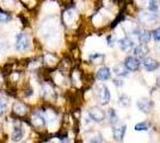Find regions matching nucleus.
I'll return each instance as SVG.
<instances>
[{"label": "nucleus", "mask_w": 160, "mask_h": 143, "mask_svg": "<svg viewBox=\"0 0 160 143\" xmlns=\"http://www.w3.org/2000/svg\"><path fill=\"white\" fill-rule=\"evenodd\" d=\"M99 97H100V102L103 104V105H105L108 102H110V91L108 88L107 86H103L99 91Z\"/></svg>", "instance_id": "9b49d317"}, {"label": "nucleus", "mask_w": 160, "mask_h": 143, "mask_svg": "<svg viewBox=\"0 0 160 143\" xmlns=\"http://www.w3.org/2000/svg\"><path fill=\"white\" fill-rule=\"evenodd\" d=\"M148 128H149V124L147 122L138 123V124L135 125V130H136V131H146V130H148Z\"/></svg>", "instance_id": "f3484780"}, {"label": "nucleus", "mask_w": 160, "mask_h": 143, "mask_svg": "<svg viewBox=\"0 0 160 143\" xmlns=\"http://www.w3.org/2000/svg\"><path fill=\"white\" fill-rule=\"evenodd\" d=\"M136 105L145 113H149L153 110V102L149 100V99H146V98H141L140 100H138Z\"/></svg>", "instance_id": "39448f33"}, {"label": "nucleus", "mask_w": 160, "mask_h": 143, "mask_svg": "<svg viewBox=\"0 0 160 143\" xmlns=\"http://www.w3.org/2000/svg\"><path fill=\"white\" fill-rule=\"evenodd\" d=\"M113 83H115L116 86H122V85H123V81H122V80H113Z\"/></svg>", "instance_id": "b1692460"}, {"label": "nucleus", "mask_w": 160, "mask_h": 143, "mask_svg": "<svg viewBox=\"0 0 160 143\" xmlns=\"http://www.w3.org/2000/svg\"><path fill=\"white\" fill-rule=\"evenodd\" d=\"M88 116L90 118L96 123H102L104 122L105 117H107V113L104 110H102L100 107H91L88 110Z\"/></svg>", "instance_id": "f257e3e1"}, {"label": "nucleus", "mask_w": 160, "mask_h": 143, "mask_svg": "<svg viewBox=\"0 0 160 143\" xmlns=\"http://www.w3.org/2000/svg\"><path fill=\"white\" fill-rule=\"evenodd\" d=\"M133 34L138 36L139 41L141 42V44H146L151 41V34L146 31V30H142L140 27H135L133 30Z\"/></svg>", "instance_id": "20e7f679"}, {"label": "nucleus", "mask_w": 160, "mask_h": 143, "mask_svg": "<svg viewBox=\"0 0 160 143\" xmlns=\"http://www.w3.org/2000/svg\"><path fill=\"white\" fill-rule=\"evenodd\" d=\"M13 110H14V112L17 113V115H24L25 113V106L23 105V104H16L14 105V107H13Z\"/></svg>", "instance_id": "a211bd4d"}, {"label": "nucleus", "mask_w": 160, "mask_h": 143, "mask_svg": "<svg viewBox=\"0 0 160 143\" xmlns=\"http://www.w3.org/2000/svg\"><path fill=\"white\" fill-rule=\"evenodd\" d=\"M143 66H145L147 72H154V70L159 68L160 63L158 61H155L154 59H145L143 60Z\"/></svg>", "instance_id": "6e6552de"}, {"label": "nucleus", "mask_w": 160, "mask_h": 143, "mask_svg": "<svg viewBox=\"0 0 160 143\" xmlns=\"http://www.w3.org/2000/svg\"><path fill=\"white\" fill-rule=\"evenodd\" d=\"M61 143H69V142H68L67 140H62V141H61Z\"/></svg>", "instance_id": "bb28decb"}, {"label": "nucleus", "mask_w": 160, "mask_h": 143, "mask_svg": "<svg viewBox=\"0 0 160 143\" xmlns=\"http://www.w3.org/2000/svg\"><path fill=\"white\" fill-rule=\"evenodd\" d=\"M90 143H102V137H100V135H97L96 137H93L90 141Z\"/></svg>", "instance_id": "4be33fe9"}, {"label": "nucleus", "mask_w": 160, "mask_h": 143, "mask_svg": "<svg viewBox=\"0 0 160 143\" xmlns=\"http://www.w3.org/2000/svg\"><path fill=\"white\" fill-rule=\"evenodd\" d=\"M11 21V16L5 13V12H0V21Z\"/></svg>", "instance_id": "aec40b11"}, {"label": "nucleus", "mask_w": 160, "mask_h": 143, "mask_svg": "<svg viewBox=\"0 0 160 143\" xmlns=\"http://www.w3.org/2000/svg\"><path fill=\"white\" fill-rule=\"evenodd\" d=\"M157 85H158V86L160 87V76L158 78V79H157Z\"/></svg>", "instance_id": "a878e982"}, {"label": "nucleus", "mask_w": 160, "mask_h": 143, "mask_svg": "<svg viewBox=\"0 0 160 143\" xmlns=\"http://www.w3.org/2000/svg\"><path fill=\"white\" fill-rule=\"evenodd\" d=\"M148 53H149V49H148L146 44H139L134 50V54L138 57H145Z\"/></svg>", "instance_id": "ddd939ff"}, {"label": "nucleus", "mask_w": 160, "mask_h": 143, "mask_svg": "<svg viewBox=\"0 0 160 143\" xmlns=\"http://www.w3.org/2000/svg\"><path fill=\"white\" fill-rule=\"evenodd\" d=\"M158 0H149V11H157L158 10Z\"/></svg>", "instance_id": "6ab92c4d"}, {"label": "nucleus", "mask_w": 160, "mask_h": 143, "mask_svg": "<svg viewBox=\"0 0 160 143\" xmlns=\"http://www.w3.org/2000/svg\"><path fill=\"white\" fill-rule=\"evenodd\" d=\"M111 76V70L109 67H102L99 68V70L97 72V78L99 79L100 81H105V80H109Z\"/></svg>", "instance_id": "9d476101"}, {"label": "nucleus", "mask_w": 160, "mask_h": 143, "mask_svg": "<svg viewBox=\"0 0 160 143\" xmlns=\"http://www.w3.org/2000/svg\"><path fill=\"white\" fill-rule=\"evenodd\" d=\"M4 112H5V104L0 102V117L4 115Z\"/></svg>", "instance_id": "5701e85b"}, {"label": "nucleus", "mask_w": 160, "mask_h": 143, "mask_svg": "<svg viewBox=\"0 0 160 143\" xmlns=\"http://www.w3.org/2000/svg\"><path fill=\"white\" fill-rule=\"evenodd\" d=\"M118 45L123 51H129L134 48V41L128 38V37H124V38L118 41Z\"/></svg>", "instance_id": "1a4fd4ad"}, {"label": "nucleus", "mask_w": 160, "mask_h": 143, "mask_svg": "<svg viewBox=\"0 0 160 143\" xmlns=\"http://www.w3.org/2000/svg\"><path fill=\"white\" fill-rule=\"evenodd\" d=\"M158 14L155 13H151V12H142L140 16V21L145 24H148V25H153L158 21Z\"/></svg>", "instance_id": "423d86ee"}, {"label": "nucleus", "mask_w": 160, "mask_h": 143, "mask_svg": "<svg viewBox=\"0 0 160 143\" xmlns=\"http://www.w3.org/2000/svg\"><path fill=\"white\" fill-rule=\"evenodd\" d=\"M32 124L36 128H41V126H43L46 124V119L40 113H35L32 116Z\"/></svg>", "instance_id": "4468645a"}, {"label": "nucleus", "mask_w": 160, "mask_h": 143, "mask_svg": "<svg viewBox=\"0 0 160 143\" xmlns=\"http://www.w3.org/2000/svg\"><path fill=\"white\" fill-rule=\"evenodd\" d=\"M24 136V130L22 128V125H16L12 132V140L13 142H19L22 141V138Z\"/></svg>", "instance_id": "f8f14e48"}, {"label": "nucleus", "mask_w": 160, "mask_h": 143, "mask_svg": "<svg viewBox=\"0 0 160 143\" xmlns=\"http://www.w3.org/2000/svg\"><path fill=\"white\" fill-rule=\"evenodd\" d=\"M108 42H109V45H110V47H111V45L113 44V43H112V38H111V37H108Z\"/></svg>", "instance_id": "393cba45"}, {"label": "nucleus", "mask_w": 160, "mask_h": 143, "mask_svg": "<svg viewBox=\"0 0 160 143\" xmlns=\"http://www.w3.org/2000/svg\"><path fill=\"white\" fill-rule=\"evenodd\" d=\"M30 47V41L28 38V36L25 34H19L17 36V40H16V49L23 51V50H27L28 48Z\"/></svg>", "instance_id": "7ed1b4c3"}, {"label": "nucleus", "mask_w": 160, "mask_h": 143, "mask_svg": "<svg viewBox=\"0 0 160 143\" xmlns=\"http://www.w3.org/2000/svg\"><path fill=\"white\" fill-rule=\"evenodd\" d=\"M151 36L153 37L155 41H160V27H158V29H155L153 32L151 34Z\"/></svg>", "instance_id": "412c9836"}, {"label": "nucleus", "mask_w": 160, "mask_h": 143, "mask_svg": "<svg viewBox=\"0 0 160 143\" xmlns=\"http://www.w3.org/2000/svg\"><path fill=\"white\" fill-rule=\"evenodd\" d=\"M126 130H127V126L126 125H121V126H113L112 129V135L113 138L116 141H123V137H124V134H126Z\"/></svg>", "instance_id": "0eeeda50"}, {"label": "nucleus", "mask_w": 160, "mask_h": 143, "mask_svg": "<svg viewBox=\"0 0 160 143\" xmlns=\"http://www.w3.org/2000/svg\"><path fill=\"white\" fill-rule=\"evenodd\" d=\"M140 64L141 62L138 57H135V56H128V57H126V60H124L123 67L127 69V70H129V72H135V70H138V69L140 68Z\"/></svg>", "instance_id": "f03ea898"}, {"label": "nucleus", "mask_w": 160, "mask_h": 143, "mask_svg": "<svg viewBox=\"0 0 160 143\" xmlns=\"http://www.w3.org/2000/svg\"><path fill=\"white\" fill-rule=\"evenodd\" d=\"M118 104L123 107H127L130 105V98L127 94H121L120 98H118Z\"/></svg>", "instance_id": "2eb2a0df"}, {"label": "nucleus", "mask_w": 160, "mask_h": 143, "mask_svg": "<svg viewBox=\"0 0 160 143\" xmlns=\"http://www.w3.org/2000/svg\"><path fill=\"white\" fill-rule=\"evenodd\" d=\"M109 119H110V123H111L112 125L118 122V116L116 115V112H115V110L113 109L109 110Z\"/></svg>", "instance_id": "dca6fc26"}]
</instances>
